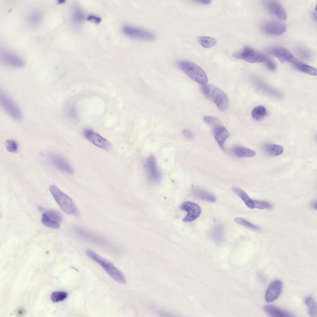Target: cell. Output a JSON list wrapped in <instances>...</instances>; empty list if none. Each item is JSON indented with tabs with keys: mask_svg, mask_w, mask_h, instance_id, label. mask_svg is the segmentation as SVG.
<instances>
[{
	"mask_svg": "<svg viewBox=\"0 0 317 317\" xmlns=\"http://www.w3.org/2000/svg\"><path fill=\"white\" fill-rule=\"evenodd\" d=\"M192 191L196 197L201 199L211 202L216 201V198L213 195L198 187L193 186Z\"/></svg>",
	"mask_w": 317,
	"mask_h": 317,
	"instance_id": "20",
	"label": "cell"
},
{
	"mask_svg": "<svg viewBox=\"0 0 317 317\" xmlns=\"http://www.w3.org/2000/svg\"><path fill=\"white\" fill-rule=\"evenodd\" d=\"M264 311L269 316L274 317H293L292 313L275 306L267 305L263 307Z\"/></svg>",
	"mask_w": 317,
	"mask_h": 317,
	"instance_id": "16",
	"label": "cell"
},
{
	"mask_svg": "<svg viewBox=\"0 0 317 317\" xmlns=\"http://www.w3.org/2000/svg\"><path fill=\"white\" fill-rule=\"evenodd\" d=\"M224 236L223 229L220 226L215 227L212 232V237L213 239L216 241H221Z\"/></svg>",
	"mask_w": 317,
	"mask_h": 317,
	"instance_id": "29",
	"label": "cell"
},
{
	"mask_svg": "<svg viewBox=\"0 0 317 317\" xmlns=\"http://www.w3.org/2000/svg\"><path fill=\"white\" fill-rule=\"evenodd\" d=\"M145 168L148 176L152 181L157 182L159 181L160 174L157 167L155 158L154 156L151 155L147 158Z\"/></svg>",
	"mask_w": 317,
	"mask_h": 317,
	"instance_id": "14",
	"label": "cell"
},
{
	"mask_svg": "<svg viewBox=\"0 0 317 317\" xmlns=\"http://www.w3.org/2000/svg\"><path fill=\"white\" fill-rule=\"evenodd\" d=\"M298 53L302 57L304 58H308L310 56L308 52L304 49H301L299 50Z\"/></svg>",
	"mask_w": 317,
	"mask_h": 317,
	"instance_id": "42",
	"label": "cell"
},
{
	"mask_svg": "<svg viewBox=\"0 0 317 317\" xmlns=\"http://www.w3.org/2000/svg\"><path fill=\"white\" fill-rule=\"evenodd\" d=\"M5 145L7 150L10 152L15 153L18 150V144L14 140L10 139L7 140L5 142Z\"/></svg>",
	"mask_w": 317,
	"mask_h": 317,
	"instance_id": "34",
	"label": "cell"
},
{
	"mask_svg": "<svg viewBox=\"0 0 317 317\" xmlns=\"http://www.w3.org/2000/svg\"><path fill=\"white\" fill-rule=\"evenodd\" d=\"M266 113V110L265 107L262 106H259L254 109L252 112L251 115L254 119L260 121L265 117Z\"/></svg>",
	"mask_w": 317,
	"mask_h": 317,
	"instance_id": "27",
	"label": "cell"
},
{
	"mask_svg": "<svg viewBox=\"0 0 317 317\" xmlns=\"http://www.w3.org/2000/svg\"><path fill=\"white\" fill-rule=\"evenodd\" d=\"M234 221L237 223L243 225L247 227L255 230H259L258 227L254 225L245 219L241 218H236L234 219Z\"/></svg>",
	"mask_w": 317,
	"mask_h": 317,
	"instance_id": "32",
	"label": "cell"
},
{
	"mask_svg": "<svg viewBox=\"0 0 317 317\" xmlns=\"http://www.w3.org/2000/svg\"><path fill=\"white\" fill-rule=\"evenodd\" d=\"M262 28L266 34L272 35H281L285 32L286 29L284 24L277 21L267 22L263 24Z\"/></svg>",
	"mask_w": 317,
	"mask_h": 317,
	"instance_id": "12",
	"label": "cell"
},
{
	"mask_svg": "<svg viewBox=\"0 0 317 317\" xmlns=\"http://www.w3.org/2000/svg\"><path fill=\"white\" fill-rule=\"evenodd\" d=\"M183 134L186 138L188 139H191L193 137L192 132L189 130L185 129L183 130Z\"/></svg>",
	"mask_w": 317,
	"mask_h": 317,
	"instance_id": "41",
	"label": "cell"
},
{
	"mask_svg": "<svg viewBox=\"0 0 317 317\" xmlns=\"http://www.w3.org/2000/svg\"><path fill=\"white\" fill-rule=\"evenodd\" d=\"M214 137L215 141L223 149H224L225 141L229 137L228 130L221 124L213 127Z\"/></svg>",
	"mask_w": 317,
	"mask_h": 317,
	"instance_id": "17",
	"label": "cell"
},
{
	"mask_svg": "<svg viewBox=\"0 0 317 317\" xmlns=\"http://www.w3.org/2000/svg\"><path fill=\"white\" fill-rule=\"evenodd\" d=\"M87 20L88 21H93L97 24L100 23L102 20L101 18L92 15H89Z\"/></svg>",
	"mask_w": 317,
	"mask_h": 317,
	"instance_id": "39",
	"label": "cell"
},
{
	"mask_svg": "<svg viewBox=\"0 0 317 317\" xmlns=\"http://www.w3.org/2000/svg\"><path fill=\"white\" fill-rule=\"evenodd\" d=\"M232 152L235 156L239 158L251 157L255 156V152L250 149L241 146H236L232 149Z\"/></svg>",
	"mask_w": 317,
	"mask_h": 317,
	"instance_id": "19",
	"label": "cell"
},
{
	"mask_svg": "<svg viewBox=\"0 0 317 317\" xmlns=\"http://www.w3.org/2000/svg\"><path fill=\"white\" fill-rule=\"evenodd\" d=\"M232 56L236 59H242L251 63L264 62L266 58L262 54L248 46L244 47L240 51L234 53Z\"/></svg>",
	"mask_w": 317,
	"mask_h": 317,
	"instance_id": "6",
	"label": "cell"
},
{
	"mask_svg": "<svg viewBox=\"0 0 317 317\" xmlns=\"http://www.w3.org/2000/svg\"><path fill=\"white\" fill-rule=\"evenodd\" d=\"M311 206L314 210H316L317 209V202L316 200H313L311 202Z\"/></svg>",
	"mask_w": 317,
	"mask_h": 317,
	"instance_id": "44",
	"label": "cell"
},
{
	"mask_svg": "<svg viewBox=\"0 0 317 317\" xmlns=\"http://www.w3.org/2000/svg\"><path fill=\"white\" fill-rule=\"evenodd\" d=\"M312 15L315 19V20H316V13L314 12L313 13Z\"/></svg>",
	"mask_w": 317,
	"mask_h": 317,
	"instance_id": "45",
	"label": "cell"
},
{
	"mask_svg": "<svg viewBox=\"0 0 317 317\" xmlns=\"http://www.w3.org/2000/svg\"><path fill=\"white\" fill-rule=\"evenodd\" d=\"M122 31L128 36L138 40L151 41L156 38L153 32L140 28L126 25L123 27Z\"/></svg>",
	"mask_w": 317,
	"mask_h": 317,
	"instance_id": "5",
	"label": "cell"
},
{
	"mask_svg": "<svg viewBox=\"0 0 317 317\" xmlns=\"http://www.w3.org/2000/svg\"><path fill=\"white\" fill-rule=\"evenodd\" d=\"M267 9L279 19L284 20L287 18L284 9L278 2L275 1H267L265 3Z\"/></svg>",
	"mask_w": 317,
	"mask_h": 317,
	"instance_id": "15",
	"label": "cell"
},
{
	"mask_svg": "<svg viewBox=\"0 0 317 317\" xmlns=\"http://www.w3.org/2000/svg\"><path fill=\"white\" fill-rule=\"evenodd\" d=\"M45 213L48 217L53 221L59 223L62 220L61 214L58 212L53 210H50L46 211Z\"/></svg>",
	"mask_w": 317,
	"mask_h": 317,
	"instance_id": "33",
	"label": "cell"
},
{
	"mask_svg": "<svg viewBox=\"0 0 317 317\" xmlns=\"http://www.w3.org/2000/svg\"><path fill=\"white\" fill-rule=\"evenodd\" d=\"M282 288V283L280 280H276L271 282L265 292L266 301L269 303L276 300L280 295Z\"/></svg>",
	"mask_w": 317,
	"mask_h": 317,
	"instance_id": "11",
	"label": "cell"
},
{
	"mask_svg": "<svg viewBox=\"0 0 317 317\" xmlns=\"http://www.w3.org/2000/svg\"><path fill=\"white\" fill-rule=\"evenodd\" d=\"M264 149L268 155L277 156L281 154L284 152V148L281 145L273 144H267L264 146Z\"/></svg>",
	"mask_w": 317,
	"mask_h": 317,
	"instance_id": "22",
	"label": "cell"
},
{
	"mask_svg": "<svg viewBox=\"0 0 317 317\" xmlns=\"http://www.w3.org/2000/svg\"><path fill=\"white\" fill-rule=\"evenodd\" d=\"M293 64L297 69L302 72L311 75H317V70L314 67L297 60Z\"/></svg>",
	"mask_w": 317,
	"mask_h": 317,
	"instance_id": "23",
	"label": "cell"
},
{
	"mask_svg": "<svg viewBox=\"0 0 317 317\" xmlns=\"http://www.w3.org/2000/svg\"><path fill=\"white\" fill-rule=\"evenodd\" d=\"M305 303L307 307L309 315L311 316H316V305L314 298L311 296L307 297L305 300Z\"/></svg>",
	"mask_w": 317,
	"mask_h": 317,
	"instance_id": "25",
	"label": "cell"
},
{
	"mask_svg": "<svg viewBox=\"0 0 317 317\" xmlns=\"http://www.w3.org/2000/svg\"><path fill=\"white\" fill-rule=\"evenodd\" d=\"M253 201L254 208L264 209H271L272 208L271 204L268 202L258 200H253Z\"/></svg>",
	"mask_w": 317,
	"mask_h": 317,
	"instance_id": "31",
	"label": "cell"
},
{
	"mask_svg": "<svg viewBox=\"0 0 317 317\" xmlns=\"http://www.w3.org/2000/svg\"><path fill=\"white\" fill-rule=\"evenodd\" d=\"M41 221L43 225L49 228L58 229L60 227L59 223L50 219L45 213L42 214Z\"/></svg>",
	"mask_w": 317,
	"mask_h": 317,
	"instance_id": "28",
	"label": "cell"
},
{
	"mask_svg": "<svg viewBox=\"0 0 317 317\" xmlns=\"http://www.w3.org/2000/svg\"><path fill=\"white\" fill-rule=\"evenodd\" d=\"M15 314L17 317L24 316L26 314L25 309L22 306L17 307L15 310Z\"/></svg>",
	"mask_w": 317,
	"mask_h": 317,
	"instance_id": "37",
	"label": "cell"
},
{
	"mask_svg": "<svg viewBox=\"0 0 317 317\" xmlns=\"http://www.w3.org/2000/svg\"><path fill=\"white\" fill-rule=\"evenodd\" d=\"M198 41L202 46L206 48H209L213 46L217 42L216 40L214 38L206 36L198 37Z\"/></svg>",
	"mask_w": 317,
	"mask_h": 317,
	"instance_id": "26",
	"label": "cell"
},
{
	"mask_svg": "<svg viewBox=\"0 0 317 317\" xmlns=\"http://www.w3.org/2000/svg\"><path fill=\"white\" fill-rule=\"evenodd\" d=\"M49 189L55 200L64 212L69 215L76 213V207L70 197L54 185H50Z\"/></svg>",
	"mask_w": 317,
	"mask_h": 317,
	"instance_id": "4",
	"label": "cell"
},
{
	"mask_svg": "<svg viewBox=\"0 0 317 317\" xmlns=\"http://www.w3.org/2000/svg\"><path fill=\"white\" fill-rule=\"evenodd\" d=\"M272 55L277 58L282 63L293 64L297 60L293 54L287 50L282 47H275L270 50Z\"/></svg>",
	"mask_w": 317,
	"mask_h": 317,
	"instance_id": "13",
	"label": "cell"
},
{
	"mask_svg": "<svg viewBox=\"0 0 317 317\" xmlns=\"http://www.w3.org/2000/svg\"><path fill=\"white\" fill-rule=\"evenodd\" d=\"M84 135L88 141L102 149L109 150L112 148V145L108 140L91 129L85 130Z\"/></svg>",
	"mask_w": 317,
	"mask_h": 317,
	"instance_id": "9",
	"label": "cell"
},
{
	"mask_svg": "<svg viewBox=\"0 0 317 317\" xmlns=\"http://www.w3.org/2000/svg\"><path fill=\"white\" fill-rule=\"evenodd\" d=\"M201 91L204 97L214 103L220 111H224L227 109L228 97L221 89L213 85L205 84L201 86Z\"/></svg>",
	"mask_w": 317,
	"mask_h": 317,
	"instance_id": "1",
	"label": "cell"
},
{
	"mask_svg": "<svg viewBox=\"0 0 317 317\" xmlns=\"http://www.w3.org/2000/svg\"><path fill=\"white\" fill-rule=\"evenodd\" d=\"M195 1L198 3L203 4H209L211 2V1L210 0H198Z\"/></svg>",
	"mask_w": 317,
	"mask_h": 317,
	"instance_id": "43",
	"label": "cell"
},
{
	"mask_svg": "<svg viewBox=\"0 0 317 317\" xmlns=\"http://www.w3.org/2000/svg\"><path fill=\"white\" fill-rule=\"evenodd\" d=\"M0 102L6 111L16 120H20L22 114L19 108L14 101L7 94L3 93L0 95Z\"/></svg>",
	"mask_w": 317,
	"mask_h": 317,
	"instance_id": "7",
	"label": "cell"
},
{
	"mask_svg": "<svg viewBox=\"0 0 317 317\" xmlns=\"http://www.w3.org/2000/svg\"><path fill=\"white\" fill-rule=\"evenodd\" d=\"M203 120L206 124L212 126L213 128L221 124L218 119L211 116H205L203 118Z\"/></svg>",
	"mask_w": 317,
	"mask_h": 317,
	"instance_id": "35",
	"label": "cell"
},
{
	"mask_svg": "<svg viewBox=\"0 0 317 317\" xmlns=\"http://www.w3.org/2000/svg\"><path fill=\"white\" fill-rule=\"evenodd\" d=\"M182 210L186 211L187 214L183 219L185 222H192L196 219L201 214V210L197 204L190 202H185L180 206Z\"/></svg>",
	"mask_w": 317,
	"mask_h": 317,
	"instance_id": "10",
	"label": "cell"
},
{
	"mask_svg": "<svg viewBox=\"0 0 317 317\" xmlns=\"http://www.w3.org/2000/svg\"><path fill=\"white\" fill-rule=\"evenodd\" d=\"M48 161L55 168L66 173L72 175L73 170L68 162L62 156L56 153L50 154L48 156Z\"/></svg>",
	"mask_w": 317,
	"mask_h": 317,
	"instance_id": "8",
	"label": "cell"
},
{
	"mask_svg": "<svg viewBox=\"0 0 317 317\" xmlns=\"http://www.w3.org/2000/svg\"><path fill=\"white\" fill-rule=\"evenodd\" d=\"M178 67L192 79L201 84L208 82L207 76L204 70L197 64L189 61L180 60L177 62Z\"/></svg>",
	"mask_w": 317,
	"mask_h": 317,
	"instance_id": "3",
	"label": "cell"
},
{
	"mask_svg": "<svg viewBox=\"0 0 317 317\" xmlns=\"http://www.w3.org/2000/svg\"><path fill=\"white\" fill-rule=\"evenodd\" d=\"M67 296V293L64 292H56L52 293L51 299L54 302H58L65 300Z\"/></svg>",
	"mask_w": 317,
	"mask_h": 317,
	"instance_id": "30",
	"label": "cell"
},
{
	"mask_svg": "<svg viewBox=\"0 0 317 317\" xmlns=\"http://www.w3.org/2000/svg\"><path fill=\"white\" fill-rule=\"evenodd\" d=\"M2 60L7 64L15 67H21L24 65L22 59L10 52H5L2 54Z\"/></svg>",
	"mask_w": 317,
	"mask_h": 317,
	"instance_id": "18",
	"label": "cell"
},
{
	"mask_svg": "<svg viewBox=\"0 0 317 317\" xmlns=\"http://www.w3.org/2000/svg\"><path fill=\"white\" fill-rule=\"evenodd\" d=\"M264 62L266 67L270 71H273L276 69V65L274 62L271 59L266 57Z\"/></svg>",
	"mask_w": 317,
	"mask_h": 317,
	"instance_id": "36",
	"label": "cell"
},
{
	"mask_svg": "<svg viewBox=\"0 0 317 317\" xmlns=\"http://www.w3.org/2000/svg\"><path fill=\"white\" fill-rule=\"evenodd\" d=\"M232 191L239 197L250 208H254L253 200H252L248 194L242 189L236 187H232Z\"/></svg>",
	"mask_w": 317,
	"mask_h": 317,
	"instance_id": "21",
	"label": "cell"
},
{
	"mask_svg": "<svg viewBox=\"0 0 317 317\" xmlns=\"http://www.w3.org/2000/svg\"><path fill=\"white\" fill-rule=\"evenodd\" d=\"M41 19L40 15L38 13H33L29 17V20L32 23H37L39 22Z\"/></svg>",
	"mask_w": 317,
	"mask_h": 317,
	"instance_id": "38",
	"label": "cell"
},
{
	"mask_svg": "<svg viewBox=\"0 0 317 317\" xmlns=\"http://www.w3.org/2000/svg\"><path fill=\"white\" fill-rule=\"evenodd\" d=\"M85 253L90 258L101 265L108 274L117 282L122 284L126 283V280L124 275L111 262L90 249L87 250Z\"/></svg>",
	"mask_w": 317,
	"mask_h": 317,
	"instance_id": "2",
	"label": "cell"
},
{
	"mask_svg": "<svg viewBox=\"0 0 317 317\" xmlns=\"http://www.w3.org/2000/svg\"><path fill=\"white\" fill-rule=\"evenodd\" d=\"M73 18L74 20L76 21H81L84 19V16L83 14L80 11H76L74 14Z\"/></svg>",
	"mask_w": 317,
	"mask_h": 317,
	"instance_id": "40",
	"label": "cell"
},
{
	"mask_svg": "<svg viewBox=\"0 0 317 317\" xmlns=\"http://www.w3.org/2000/svg\"><path fill=\"white\" fill-rule=\"evenodd\" d=\"M76 229V232L78 235L86 239L95 241L105 240L103 238L92 234L81 228L77 227Z\"/></svg>",
	"mask_w": 317,
	"mask_h": 317,
	"instance_id": "24",
	"label": "cell"
}]
</instances>
